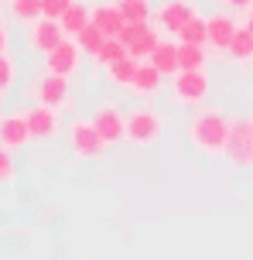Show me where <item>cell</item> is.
Segmentation results:
<instances>
[{"mask_svg":"<svg viewBox=\"0 0 253 260\" xmlns=\"http://www.w3.org/2000/svg\"><path fill=\"white\" fill-rule=\"evenodd\" d=\"M72 4H76V0H41V14H45V17H55V21H58V17H62V14H65L68 7H72Z\"/></svg>","mask_w":253,"mask_h":260,"instance_id":"cell-29","label":"cell"},{"mask_svg":"<svg viewBox=\"0 0 253 260\" xmlns=\"http://www.w3.org/2000/svg\"><path fill=\"white\" fill-rule=\"evenodd\" d=\"M164 134V117L154 106H133L127 113V141L133 147H154Z\"/></svg>","mask_w":253,"mask_h":260,"instance_id":"cell-4","label":"cell"},{"mask_svg":"<svg viewBox=\"0 0 253 260\" xmlns=\"http://www.w3.org/2000/svg\"><path fill=\"white\" fill-rule=\"evenodd\" d=\"M164 72H161L154 62H140L137 65V76H133V82H130V92L133 96H140V100H154L161 92V86H164Z\"/></svg>","mask_w":253,"mask_h":260,"instance_id":"cell-16","label":"cell"},{"mask_svg":"<svg viewBox=\"0 0 253 260\" xmlns=\"http://www.w3.org/2000/svg\"><path fill=\"white\" fill-rule=\"evenodd\" d=\"M137 65H140V58H133V55H123V58H117V62L106 65V79L113 82V86H120V89H130L133 76H137Z\"/></svg>","mask_w":253,"mask_h":260,"instance_id":"cell-18","label":"cell"},{"mask_svg":"<svg viewBox=\"0 0 253 260\" xmlns=\"http://www.w3.org/2000/svg\"><path fill=\"white\" fill-rule=\"evenodd\" d=\"M27 100L31 103H45V106H55V110H68L72 106V79L68 76H58V72H38L27 86Z\"/></svg>","mask_w":253,"mask_h":260,"instance_id":"cell-2","label":"cell"},{"mask_svg":"<svg viewBox=\"0 0 253 260\" xmlns=\"http://www.w3.org/2000/svg\"><path fill=\"white\" fill-rule=\"evenodd\" d=\"M219 7H226V11H250L253 0H219Z\"/></svg>","mask_w":253,"mask_h":260,"instance_id":"cell-30","label":"cell"},{"mask_svg":"<svg viewBox=\"0 0 253 260\" xmlns=\"http://www.w3.org/2000/svg\"><path fill=\"white\" fill-rule=\"evenodd\" d=\"M192 14H195V7H192L188 0H164V4L154 7V24H158L161 31H168V35H178Z\"/></svg>","mask_w":253,"mask_h":260,"instance_id":"cell-12","label":"cell"},{"mask_svg":"<svg viewBox=\"0 0 253 260\" xmlns=\"http://www.w3.org/2000/svg\"><path fill=\"white\" fill-rule=\"evenodd\" d=\"M178 62H182V69H205L209 65V45L178 41Z\"/></svg>","mask_w":253,"mask_h":260,"instance_id":"cell-20","label":"cell"},{"mask_svg":"<svg viewBox=\"0 0 253 260\" xmlns=\"http://www.w3.org/2000/svg\"><path fill=\"white\" fill-rule=\"evenodd\" d=\"M147 62H154L161 72H164V76L171 79L174 72L182 69V62H178V45H174V41H164V38H161L158 45H154V52L147 55Z\"/></svg>","mask_w":253,"mask_h":260,"instance_id":"cell-17","label":"cell"},{"mask_svg":"<svg viewBox=\"0 0 253 260\" xmlns=\"http://www.w3.org/2000/svg\"><path fill=\"white\" fill-rule=\"evenodd\" d=\"M82 48H79V41L76 38H62L58 41V45H55L52 52L45 55V69H48V72H58V76H76V72H79V65H82Z\"/></svg>","mask_w":253,"mask_h":260,"instance_id":"cell-9","label":"cell"},{"mask_svg":"<svg viewBox=\"0 0 253 260\" xmlns=\"http://www.w3.org/2000/svg\"><path fill=\"white\" fill-rule=\"evenodd\" d=\"M0 117H4V113H0Z\"/></svg>","mask_w":253,"mask_h":260,"instance_id":"cell-35","label":"cell"},{"mask_svg":"<svg viewBox=\"0 0 253 260\" xmlns=\"http://www.w3.org/2000/svg\"><path fill=\"white\" fill-rule=\"evenodd\" d=\"M14 175H17V161H14V151L0 144V188H4V185H11V182H14Z\"/></svg>","mask_w":253,"mask_h":260,"instance_id":"cell-28","label":"cell"},{"mask_svg":"<svg viewBox=\"0 0 253 260\" xmlns=\"http://www.w3.org/2000/svg\"><path fill=\"white\" fill-rule=\"evenodd\" d=\"M229 62H236V65H250L253 62V31L246 24H240V31H236V38L229 41Z\"/></svg>","mask_w":253,"mask_h":260,"instance_id":"cell-19","label":"cell"},{"mask_svg":"<svg viewBox=\"0 0 253 260\" xmlns=\"http://www.w3.org/2000/svg\"><path fill=\"white\" fill-rule=\"evenodd\" d=\"M65 141H68V151L79 161H99L103 151H106V141L96 130L93 120H72L65 127Z\"/></svg>","mask_w":253,"mask_h":260,"instance_id":"cell-5","label":"cell"},{"mask_svg":"<svg viewBox=\"0 0 253 260\" xmlns=\"http://www.w3.org/2000/svg\"><path fill=\"white\" fill-rule=\"evenodd\" d=\"M209 72L205 69H178L171 76V100L178 106H188V110H199L209 100Z\"/></svg>","mask_w":253,"mask_h":260,"instance_id":"cell-3","label":"cell"},{"mask_svg":"<svg viewBox=\"0 0 253 260\" xmlns=\"http://www.w3.org/2000/svg\"><path fill=\"white\" fill-rule=\"evenodd\" d=\"M76 41H79V48L89 55V58H96V55H99V48H103V41H106V35H103V31H99V27L89 21V24H86L79 35H76Z\"/></svg>","mask_w":253,"mask_h":260,"instance_id":"cell-23","label":"cell"},{"mask_svg":"<svg viewBox=\"0 0 253 260\" xmlns=\"http://www.w3.org/2000/svg\"><path fill=\"white\" fill-rule=\"evenodd\" d=\"M205 21H209V48H215V52H226L229 41L236 38V31H240V21H236L233 14H226L223 7H219L215 14H209Z\"/></svg>","mask_w":253,"mask_h":260,"instance_id":"cell-14","label":"cell"},{"mask_svg":"<svg viewBox=\"0 0 253 260\" xmlns=\"http://www.w3.org/2000/svg\"><path fill=\"white\" fill-rule=\"evenodd\" d=\"M7 7H11V17H14V21H21V24L41 17V0H11Z\"/></svg>","mask_w":253,"mask_h":260,"instance_id":"cell-26","label":"cell"},{"mask_svg":"<svg viewBox=\"0 0 253 260\" xmlns=\"http://www.w3.org/2000/svg\"><path fill=\"white\" fill-rule=\"evenodd\" d=\"M31 141L34 137H31V127H27V113H4L0 117V144L4 147L24 151Z\"/></svg>","mask_w":253,"mask_h":260,"instance_id":"cell-13","label":"cell"},{"mask_svg":"<svg viewBox=\"0 0 253 260\" xmlns=\"http://www.w3.org/2000/svg\"><path fill=\"white\" fill-rule=\"evenodd\" d=\"M24 113H27L31 137H34V141H41V144L58 141V134L65 130V123H62V110H55V106L31 103V110H24Z\"/></svg>","mask_w":253,"mask_h":260,"instance_id":"cell-7","label":"cell"},{"mask_svg":"<svg viewBox=\"0 0 253 260\" xmlns=\"http://www.w3.org/2000/svg\"><path fill=\"white\" fill-rule=\"evenodd\" d=\"M120 41L127 45V52L133 58H147V55L154 52V45L161 41V35H158V24L154 21H144V24H127L120 31Z\"/></svg>","mask_w":253,"mask_h":260,"instance_id":"cell-11","label":"cell"},{"mask_svg":"<svg viewBox=\"0 0 253 260\" xmlns=\"http://www.w3.org/2000/svg\"><path fill=\"white\" fill-rule=\"evenodd\" d=\"M14 86H17V58L11 52H0V96H7Z\"/></svg>","mask_w":253,"mask_h":260,"instance_id":"cell-24","label":"cell"},{"mask_svg":"<svg viewBox=\"0 0 253 260\" xmlns=\"http://www.w3.org/2000/svg\"><path fill=\"white\" fill-rule=\"evenodd\" d=\"M0 4H11V0H0Z\"/></svg>","mask_w":253,"mask_h":260,"instance_id":"cell-34","label":"cell"},{"mask_svg":"<svg viewBox=\"0 0 253 260\" xmlns=\"http://www.w3.org/2000/svg\"><path fill=\"white\" fill-rule=\"evenodd\" d=\"M89 11H93V7H86V4H79V0H76V4H72L62 17H58V21H62V31H65L68 38H76L82 27L89 24Z\"/></svg>","mask_w":253,"mask_h":260,"instance_id":"cell-21","label":"cell"},{"mask_svg":"<svg viewBox=\"0 0 253 260\" xmlns=\"http://www.w3.org/2000/svg\"><path fill=\"white\" fill-rule=\"evenodd\" d=\"M93 123H96V130L103 134L106 147H117V144L127 141V113H123L117 103H103L96 110Z\"/></svg>","mask_w":253,"mask_h":260,"instance_id":"cell-10","label":"cell"},{"mask_svg":"<svg viewBox=\"0 0 253 260\" xmlns=\"http://www.w3.org/2000/svg\"><path fill=\"white\" fill-rule=\"evenodd\" d=\"M89 21H93L106 38H120V31L127 27V17H123V7L120 4H113V0H106V4H96L93 11H89Z\"/></svg>","mask_w":253,"mask_h":260,"instance_id":"cell-15","label":"cell"},{"mask_svg":"<svg viewBox=\"0 0 253 260\" xmlns=\"http://www.w3.org/2000/svg\"><path fill=\"white\" fill-rule=\"evenodd\" d=\"M178 41H192V45H209V21L199 11L185 21V27L178 31Z\"/></svg>","mask_w":253,"mask_h":260,"instance_id":"cell-22","label":"cell"},{"mask_svg":"<svg viewBox=\"0 0 253 260\" xmlns=\"http://www.w3.org/2000/svg\"><path fill=\"white\" fill-rule=\"evenodd\" d=\"M62 38H65V31H62V21H55V17H45L41 14V17H34V21L24 24V45L34 55H41V58L52 52Z\"/></svg>","mask_w":253,"mask_h":260,"instance_id":"cell-6","label":"cell"},{"mask_svg":"<svg viewBox=\"0 0 253 260\" xmlns=\"http://www.w3.org/2000/svg\"><path fill=\"white\" fill-rule=\"evenodd\" d=\"M11 48V31H7V24L0 21V52H7Z\"/></svg>","mask_w":253,"mask_h":260,"instance_id":"cell-31","label":"cell"},{"mask_svg":"<svg viewBox=\"0 0 253 260\" xmlns=\"http://www.w3.org/2000/svg\"><path fill=\"white\" fill-rule=\"evenodd\" d=\"M127 24H144V21H154V7L151 0H130V4H120Z\"/></svg>","mask_w":253,"mask_h":260,"instance_id":"cell-25","label":"cell"},{"mask_svg":"<svg viewBox=\"0 0 253 260\" xmlns=\"http://www.w3.org/2000/svg\"><path fill=\"white\" fill-rule=\"evenodd\" d=\"M243 24H246V27H250V31H253V7H250V11H246V21H243Z\"/></svg>","mask_w":253,"mask_h":260,"instance_id":"cell-32","label":"cell"},{"mask_svg":"<svg viewBox=\"0 0 253 260\" xmlns=\"http://www.w3.org/2000/svg\"><path fill=\"white\" fill-rule=\"evenodd\" d=\"M185 134H188V147H192L195 154L215 161V157L226 154V147H229L233 117H226L223 110H199L195 117L188 120Z\"/></svg>","mask_w":253,"mask_h":260,"instance_id":"cell-1","label":"cell"},{"mask_svg":"<svg viewBox=\"0 0 253 260\" xmlns=\"http://www.w3.org/2000/svg\"><path fill=\"white\" fill-rule=\"evenodd\" d=\"M113 4H130V0H113Z\"/></svg>","mask_w":253,"mask_h":260,"instance_id":"cell-33","label":"cell"},{"mask_svg":"<svg viewBox=\"0 0 253 260\" xmlns=\"http://www.w3.org/2000/svg\"><path fill=\"white\" fill-rule=\"evenodd\" d=\"M226 157L236 168H253V117H236L233 120Z\"/></svg>","mask_w":253,"mask_h":260,"instance_id":"cell-8","label":"cell"},{"mask_svg":"<svg viewBox=\"0 0 253 260\" xmlns=\"http://www.w3.org/2000/svg\"><path fill=\"white\" fill-rule=\"evenodd\" d=\"M123 55H130V52H127V45H123L120 38H106V41H103V48H99V55H96L93 62L96 65H110V62H117V58H123Z\"/></svg>","mask_w":253,"mask_h":260,"instance_id":"cell-27","label":"cell"}]
</instances>
